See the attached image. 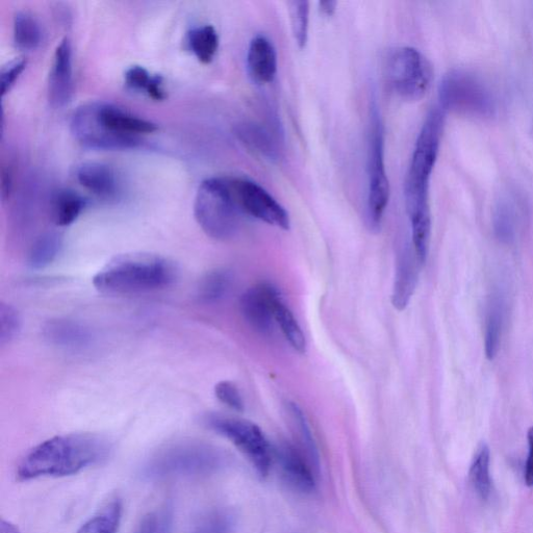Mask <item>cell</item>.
Here are the masks:
<instances>
[{"instance_id":"cell-39","label":"cell","mask_w":533,"mask_h":533,"mask_svg":"<svg viewBox=\"0 0 533 533\" xmlns=\"http://www.w3.org/2000/svg\"><path fill=\"white\" fill-rule=\"evenodd\" d=\"M527 439L529 451L525 464L524 479L525 484L533 488V426L528 431Z\"/></svg>"},{"instance_id":"cell-6","label":"cell","mask_w":533,"mask_h":533,"mask_svg":"<svg viewBox=\"0 0 533 533\" xmlns=\"http://www.w3.org/2000/svg\"><path fill=\"white\" fill-rule=\"evenodd\" d=\"M441 110L455 114L490 118L496 112V99L490 87L472 72H448L439 87Z\"/></svg>"},{"instance_id":"cell-32","label":"cell","mask_w":533,"mask_h":533,"mask_svg":"<svg viewBox=\"0 0 533 533\" xmlns=\"http://www.w3.org/2000/svg\"><path fill=\"white\" fill-rule=\"evenodd\" d=\"M288 7L294 40L303 49L309 40L310 3L290 2Z\"/></svg>"},{"instance_id":"cell-9","label":"cell","mask_w":533,"mask_h":533,"mask_svg":"<svg viewBox=\"0 0 533 533\" xmlns=\"http://www.w3.org/2000/svg\"><path fill=\"white\" fill-rule=\"evenodd\" d=\"M206 423L238 448L261 475L269 473L273 460L272 448L257 424L219 415L208 416Z\"/></svg>"},{"instance_id":"cell-27","label":"cell","mask_w":533,"mask_h":533,"mask_svg":"<svg viewBox=\"0 0 533 533\" xmlns=\"http://www.w3.org/2000/svg\"><path fill=\"white\" fill-rule=\"evenodd\" d=\"M275 322L281 327L282 332L290 345L299 353H306L307 340L293 313L286 306L283 298L276 303L274 310Z\"/></svg>"},{"instance_id":"cell-1","label":"cell","mask_w":533,"mask_h":533,"mask_svg":"<svg viewBox=\"0 0 533 533\" xmlns=\"http://www.w3.org/2000/svg\"><path fill=\"white\" fill-rule=\"evenodd\" d=\"M444 126V112L438 108L431 110L416 141L404 183L405 207L411 222L414 251L422 264L427 258L431 235L430 180L438 161Z\"/></svg>"},{"instance_id":"cell-3","label":"cell","mask_w":533,"mask_h":533,"mask_svg":"<svg viewBox=\"0 0 533 533\" xmlns=\"http://www.w3.org/2000/svg\"><path fill=\"white\" fill-rule=\"evenodd\" d=\"M173 262L155 253H125L110 260L93 277L101 293L131 295L165 289L175 281Z\"/></svg>"},{"instance_id":"cell-7","label":"cell","mask_w":533,"mask_h":533,"mask_svg":"<svg viewBox=\"0 0 533 533\" xmlns=\"http://www.w3.org/2000/svg\"><path fill=\"white\" fill-rule=\"evenodd\" d=\"M368 220L372 228L382 224L390 199V183L385 163V130L376 108L372 109L368 141Z\"/></svg>"},{"instance_id":"cell-37","label":"cell","mask_w":533,"mask_h":533,"mask_svg":"<svg viewBox=\"0 0 533 533\" xmlns=\"http://www.w3.org/2000/svg\"><path fill=\"white\" fill-rule=\"evenodd\" d=\"M25 67H27V61H25L24 59H18L11 62L7 67L3 69L2 79H0V84H2L3 96H5L11 91L16 81L19 79V76L24 71Z\"/></svg>"},{"instance_id":"cell-10","label":"cell","mask_w":533,"mask_h":533,"mask_svg":"<svg viewBox=\"0 0 533 533\" xmlns=\"http://www.w3.org/2000/svg\"><path fill=\"white\" fill-rule=\"evenodd\" d=\"M241 212L269 225L288 231L291 226L287 210L262 186L245 177H228Z\"/></svg>"},{"instance_id":"cell-34","label":"cell","mask_w":533,"mask_h":533,"mask_svg":"<svg viewBox=\"0 0 533 533\" xmlns=\"http://www.w3.org/2000/svg\"><path fill=\"white\" fill-rule=\"evenodd\" d=\"M172 520L170 507H165L160 512L145 515L135 533H171Z\"/></svg>"},{"instance_id":"cell-29","label":"cell","mask_w":533,"mask_h":533,"mask_svg":"<svg viewBox=\"0 0 533 533\" xmlns=\"http://www.w3.org/2000/svg\"><path fill=\"white\" fill-rule=\"evenodd\" d=\"M232 284L233 275L230 271L214 270L201 279L198 297L203 302H217L230 291Z\"/></svg>"},{"instance_id":"cell-38","label":"cell","mask_w":533,"mask_h":533,"mask_svg":"<svg viewBox=\"0 0 533 533\" xmlns=\"http://www.w3.org/2000/svg\"><path fill=\"white\" fill-rule=\"evenodd\" d=\"M192 533H227V522L222 516L202 520Z\"/></svg>"},{"instance_id":"cell-22","label":"cell","mask_w":533,"mask_h":533,"mask_svg":"<svg viewBox=\"0 0 533 533\" xmlns=\"http://www.w3.org/2000/svg\"><path fill=\"white\" fill-rule=\"evenodd\" d=\"M491 454L487 444L482 443L476 449L472 460L469 478L475 492L481 499H488L492 492L490 474Z\"/></svg>"},{"instance_id":"cell-19","label":"cell","mask_w":533,"mask_h":533,"mask_svg":"<svg viewBox=\"0 0 533 533\" xmlns=\"http://www.w3.org/2000/svg\"><path fill=\"white\" fill-rule=\"evenodd\" d=\"M76 181L88 192L103 200H112L118 194L115 171L107 164L87 162L75 171Z\"/></svg>"},{"instance_id":"cell-16","label":"cell","mask_w":533,"mask_h":533,"mask_svg":"<svg viewBox=\"0 0 533 533\" xmlns=\"http://www.w3.org/2000/svg\"><path fill=\"white\" fill-rule=\"evenodd\" d=\"M277 455L284 476L293 488L303 493L315 490L316 479L312 467L314 465L306 454L297 447L286 444L279 448Z\"/></svg>"},{"instance_id":"cell-28","label":"cell","mask_w":533,"mask_h":533,"mask_svg":"<svg viewBox=\"0 0 533 533\" xmlns=\"http://www.w3.org/2000/svg\"><path fill=\"white\" fill-rule=\"evenodd\" d=\"M502 325L503 302L499 295H495L491 298L486 319L485 349L487 358L490 361L494 360L498 353Z\"/></svg>"},{"instance_id":"cell-23","label":"cell","mask_w":533,"mask_h":533,"mask_svg":"<svg viewBox=\"0 0 533 533\" xmlns=\"http://www.w3.org/2000/svg\"><path fill=\"white\" fill-rule=\"evenodd\" d=\"M14 43L21 50L37 49L42 40V28L37 18L29 12H18L14 17Z\"/></svg>"},{"instance_id":"cell-30","label":"cell","mask_w":533,"mask_h":533,"mask_svg":"<svg viewBox=\"0 0 533 533\" xmlns=\"http://www.w3.org/2000/svg\"><path fill=\"white\" fill-rule=\"evenodd\" d=\"M287 409L298 435L301 451L315 465L318 463V453L306 415L303 414L302 410L294 402H289Z\"/></svg>"},{"instance_id":"cell-12","label":"cell","mask_w":533,"mask_h":533,"mask_svg":"<svg viewBox=\"0 0 533 533\" xmlns=\"http://www.w3.org/2000/svg\"><path fill=\"white\" fill-rule=\"evenodd\" d=\"M282 296L270 284L257 285L241 298V312L245 320L257 331L268 333L271 331L276 303Z\"/></svg>"},{"instance_id":"cell-42","label":"cell","mask_w":533,"mask_h":533,"mask_svg":"<svg viewBox=\"0 0 533 533\" xmlns=\"http://www.w3.org/2000/svg\"><path fill=\"white\" fill-rule=\"evenodd\" d=\"M0 533H21L18 526L5 519L0 522Z\"/></svg>"},{"instance_id":"cell-2","label":"cell","mask_w":533,"mask_h":533,"mask_svg":"<svg viewBox=\"0 0 533 533\" xmlns=\"http://www.w3.org/2000/svg\"><path fill=\"white\" fill-rule=\"evenodd\" d=\"M112 449L103 436L82 433L57 436L34 447L18 465L17 478L30 481L66 477L105 461Z\"/></svg>"},{"instance_id":"cell-35","label":"cell","mask_w":533,"mask_h":533,"mask_svg":"<svg viewBox=\"0 0 533 533\" xmlns=\"http://www.w3.org/2000/svg\"><path fill=\"white\" fill-rule=\"evenodd\" d=\"M215 395L227 408L237 412L244 411L245 404L242 394L234 383L227 382V380L218 383L215 387Z\"/></svg>"},{"instance_id":"cell-8","label":"cell","mask_w":533,"mask_h":533,"mask_svg":"<svg viewBox=\"0 0 533 533\" xmlns=\"http://www.w3.org/2000/svg\"><path fill=\"white\" fill-rule=\"evenodd\" d=\"M388 81L403 100H421L434 82V67L414 47H400L391 54L387 65Z\"/></svg>"},{"instance_id":"cell-33","label":"cell","mask_w":533,"mask_h":533,"mask_svg":"<svg viewBox=\"0 0 533 533\" xmlns=\"http://www.w3.org/2000/svg\"><path fill=\"white\" fill-rule=\"evenodd\" d=\"M22 326L18 311L11 304H0V343L6 345L15 340Z\"/></svg>"},{"instance_id":"cell-41","label":"cell","mask_w":533,"mask_h":533,"mask_svg":"<svg viewBox=\"0 0 533 533\" xmlns=\"http://www.w3.org/2000/svg\"><path fill=\"white\" fill-rule=\"evenodd\" d=\"M338 3L337 2H321L319 3V10L320 13L325 17H332L337 10Z\"/></svg>"},{"instance_id":"cell-14","label":"cell","mask_w":533,"mask_h":533,"mask_svg":"<svg viewBox=\"0 0 533 533\" xmlns=\"http://www.w3.org/2000/svg\"><path fill=\"white\" fill-rule=\"evenodd\" d=\"M46 340L64 350L83 351L90 348L94 335L86 325L69 319H55L44 326Z\"/></svg>"},{"instance_id":"cell-5","label":"cell","mask_w":533,"mask_h":533,"mask_svg":"<svg viewBox=\"0 0 533 533\" xmlns=\"http://www.w3.org/2000/svg\"><path fill=\"white\" fill-rule=\"evenodd\" d=\"M222 462L221 452L209 444L180 442L152 456L144 474L150 479L208 475L215 472Z\"/></svg>"},{"instance_id":"cell-26","label":"cell","mask_w":533,"mask_h":533,"mask_svg":"<svg viewBox=\"0 0 533 533\" xmlns=\"http://www.w3.org/2000/svg\"><path fill=\"white\" fill-rule=\"evenodd\" d=\"M188 44L196 59L205 65L211 64L218 52L219 36L213 25L192 30L188 35Z\"/></svg>"},{"instance_id":"cell-4","label":"cell","mask_w":533,"mask_h":533,"mask_svg":"<svg viewBox=\"0 0 533 533\" xmlns=\"http://www.w3.org/2000/svg\"><path fill=\"white\" fill-rule=\"evenodd\" d=\"M242 215L228 177H212L201 183L194 216L207 236L218 241L231 239L239 230Z\"/></svg>"},{"instance_id":"cell-13","label":"cell","mask_w":533,"mask_h":533,"mask_svg":"<svg viewBox=\"0 0 533 533\" xmlns=\"http://www.w3.org/2000/svg\"><path fill=\"white\" fill-rule=\"evenodd\" d=\"M73 87L72 45L68 38H64L56 49L49 73V103L55 108L68 105L73 95Z\"/></svg>"},{"instance_id":"cell-21","label":"cell","mask_w":533,"mask_h":533,"mask_svg":"<svg viewBox=\"0 0 533 533\" xmlns=\"http://www.w3.org/2000/svg\"><path fill=\"white\" fill-rule=\"evenodd\" d=\"M123 505L119 498L106 503L76 533H118Z\"/></svg>"},{"instance_id":"cell-15","label":"cell","mask_w":533,"mask_h":533,"mask_svg":"<svg viewBox=\"0 0 533 533\" xmlns=\"http://www.w3.org/2000/svg\"><path fill=\"white\" fill-rule=\"evenodd\" d=\"M235 135L247 149L267 160L278 161L282 157L281 138L276 131L262 123H239Z\"/></svg>"},{"instance_id":"cell-31","label":"cell","mask_w":533,"mask_h":533,"mask_svg":"<svg viewBox=\"0 0 533 533\" xmlns=\"http://www.w3.org/2000/svg\"><path fill=\"white\" fill-rule=\"evenodd\" d=\"M511 200L502 199L498 203L493 217L497 238L504 243H511L516 234V210Z\"/></svg>"},{"instance_id":"cell-25","label":"cell","mask_w":533,"mask_h":533,"mask_svg":"<svg viewBox=\"0 0 533 533\" xmlns=\"http://www.w3.org/2000/svg\"><path fill=\"white\" fill-rule=\"evenodd\" d=\"M85 207L86 201L81 195L70 190H61L53 199L54 222L62 227L71 225L80 217Z\"/></svg>"},{"instance_id":"cell-36","label":"cell","mask_w":533,"mask_h":533,"mask_svg":"<svg viewBox=\"0 0 533 533\" xmlns=\"http://www.w3.org/2000/svg\"><path fill=\"white\" fill-rule=\"evenodd\" d=\"M155 75L152 76L142 66H133L125 72L124 81L125 85L130 89L136 91H144L148 93L152 82H154Z\"/></svg>"},{"instance_id":"cell-20","label":"cell","mask_w":533,"mask_h":533,"mask_svg":"<svg viewBox=\"0 0 533 533\" xmlns=\"http://www.w3.org/2000/svg\"><path fill=\"white\" fill-rule=\"evenodd\" d=\"M422 263L411 251L404 252L397 261L392 303L396 310L403 311L409 306L414 295L419 277V265Z\"/></svg>"},{"instance_id":"cell-11","label":"cell","mask_w":533,"mask_h":533,"mask_svg":"<svg viewBox=\"0 0 533 533\" xmlns=\"http://www.w3.org/2000/svg\"><path fill=\"white\" fill-rule=\"evenodd\" d=\"M71 132L80 144L98 150L134 149L141 145V139L118 135L101 122L98 103H91L76 110L71 120Z\"/></svg>"},{"instance_id":"cell-18","label":"cell","mask_w":533,"mask_h":533,"mask_svg":"<svg viewBox=\"0 0 533 533\" xmlns=\"http://www.w3.org/2000/svg\"><path fill=\"white\" fill-rule=\"evenodd\" d=\"M98 115L101 122L118 135L140 138L141 135L158 131L156 123L135 116L112 104L98 103Z\"/></svg>"},{"instance_id":"cell-40","label":"cell","mask_w":533,"mask_h":533,"mask_svg":"<svg viewBox=\"0 0 533 533\" xmlns=\"http://www.w3.org/2000/svg\"><path fill=\"white\" fill-rule=\"evenodd\" d=\"M13 189V171L10 166H5L2 172V198H10Z\"/></svg>"},{"instance_id":"cell-24","label":"cell","mask_w":533,"mask_h":533,"mask_svg":"<svg viewBox=\"0 0 533 533\" xmlns=\"http://www.w3.org/2000/svg\"><path fill=\"white\" fill-rule=\"evenodd\" d=\"M63 247V238L59 233H45L32 245L28 265L35 270H40L53 264L59 257Z\"/></svg>"},{"instance_id":"cell-17","label":"cell","mask_w":533,"mask_h":533,"mask_svg":"<svg viewBox=\"0 0 533 533\" xmlns=\"http://www.w3.org/2000/svg\"><path fill=\"white\" fill-rule=\"evenodd\" d=\"M277 54L273 43L265 36L253 38L247 53V69L251 80L259 85H268L277 73Z\"/></svg>"}]
</instances>
